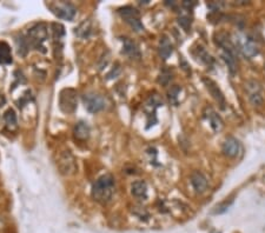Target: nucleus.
Instances as JSON below:
<instances>
[{
	"mask_svg": "<svg viewBox=\"0 0 265 233\" xmlns=\"http://www.w3.org/2000/svg\"><path fill=\"white\" fill-rule=\"evenodd\" d=\"M48 38V31L44 24H37L33 27H31L29 32L25 37H20V39L17 40L18 44V53L21 55L26 54L30 47H34L37 49L44 48L43 43ZM43 51V49H42Z\"/></svg>",
	"mask_w": 265,
	"mask_h": 233,
	"instance_id": "nucleus-1",
	"label": "nucleus"
},
{
	"mask_svg": "<svg viewBox=\"0 0 265 233\" xmlns=\"http://www.w3.org/2000/svg\"><path fill=\"white\" fill-rule=\"evenodd\" d=\"M114 179L111 175L102 176L96 180L92 186L93 199L101 204H106L112 199L114 194Z\"/></svg>",
	"mask_w": 265,
	"mask_h": 233,
	"instance_id": "nucleus-2",
	"label": "nucleus"
},
{
	"mask_svg": "<svg viewBox=\"0 0 265 233\" xmlns=\"http://www.w3.org/2000/svg\"><path fill=\"white\" fill-rule=\"evenodd\" d=\"M119 14L127 24L132 27L135 32H142L144 31V26H143L142 21H140V13L138 10L132 6H125V7L119 8Z\"/></svg>",
	"mask_w": 265,
	"mask_h": 233,
	"instance_id": "nucleus-3",
	"label": "nucleus"
},
{
	"mask_svg": "<svg viewBox=\"0 0 265 233\" xmlns=\"http://www.w3.org/2000/svg\"><path fill=\"white\" fill-rule=\"evenodd\" d=\"M50 10L52 11V13L58 17L59 19L64 20H72L76 15V7L70 2H51L49 4Z\"/></svg>",
	"mask_w": 265,
	"mask_h": 233,
	"instance_id": "nucleus-4",
	"label": "nucleus"
},
{
	"mask_svg": "<svg viewBox=\"0 0 265 233\" xmlns=\"http://www.w3.org/2000/svg\"><path fill=\"white\" fill-rule=\"evenodd\" d=\"M245 91L248 93L249 100L254 106H261L263 105V89L257 80H249L245 84Z\"/></svg>",
	"mask_w": 265,
	"mask_h": 233,
	"instance_id": "nucleus-5",
	"label": "nucleus"
},
{
	"mask_svg": "<svg viewBox=\"0 0 265 233\" xmlns=\"http://www.w3.org/2000/svg\"><path fill=\"white\" fill-rule=\"evenodd\" d=\"M59 105L65 113H73L77 108V93L72 89L63 90L59 97Z\"/></svg>",
	"mask_w": 265,
	"mask_h": 233,
	"instance_id": "nucleus-6",
	"label": "nucleus"
},
{
	"mask_svg": "<svg viewBox=\"0 0 265 233\" xmlns=\"http://www.w3.org/2000/svg\"><path fill=\"white\" fill-rule=\"evenodd\" d=\"M58 167L60 173H63L65 176H70L76 172L77 163L73 155L70 153V151H64L63 153L59 155Z\"/></svg>",
	"mask_w": 265,
	"mask_h": 233,
	"instance_id": "nucleus-7",
	"label": "nucleus"
},
{
	"mask_svg": "<svg viewBox=\"0 0 265 233\" xmlns=\"http://www.w3.org/2000/svg\"><path fill=\"white\" fill-rule=\"evenodd\" d=\"M83 101L85 104L86 110L91 113L102 111L105 107V99L96 93H87L83 97Z\"/></svg>",
	"mask_w": 265,
	"mask_h": 233,
	"instance_id": "nucleus-8",
	"label": "nucleus"
},
{
	"mask_svg": "<svg viewBox=\"0 0 265 233\" xmlns=\"http://www.w3.org/2000/svg\"><path fill=\"white\" fill-rule=\"evenodd\" d=\"M222 151L227 158H237L242 151L241 142L235 137H227L223 141Z\"/></svg>",
	"mask_w": 265,
	"mask_h": 233,
	"instance_id": "nucleus-9",
	"label": "nucleus"
},
{
	"mask_svg": "<svg viewBox=\"0 0 265 233\" xmlns=\"http://www.w3.org/2000/svg\"><path fill=\"white\" fill-rule=\"evenodd\" d=\"M239 49H241L242 53L249 59L254 58L255 55L260 53V47H258L257 42H255L250 37H246V38L239 42Z\"/></svg>",
	"mask_w": 265,
	"mask_h": 233,
	"instance_id": "nucleus-10",
	"label": "nucleus"
},
{
	"mask_svg": "<svg viewBox=\"0 0 265 233\" xmlns=\"http://www.w3.org/2000/svg\"><path fill=\"white\" fill-rule=\"evenodd\" d=\"M204 116L208 119V122L210 123V126L212 127L214 132L222 131L224 127V123L220 118L219 114H217V112L213 110L212 107H207L204 111Z\"/></svg>",
	"mask_w": 265,
	"mask_h": 233,
	"instance_id": "nucleus-11",
	"label": "nucleus"
},
{
	"mask_svg": "<svg viewBox=\"0 0 265 233\" xmlns=\"http://www.w3.org/2000/svg\"><path fill=\"white\" fill-rule=\"evenodd\" d=\"M203 82H204L205 86H207L208 91L210 92L212 97L214 98V100H216L218 104H219L220 106L224 108V106H225V98H224L223 92L220 91L219 88H218L217 84L214 82H212L211 79H208V78H204V79H203Z\"/></svg>",
	"mask_w": 265,
	"mask_h": 233,
	"instance_id": "nucleus-12",
	"label": "nucleus"
},
{
	"mask_svg": "<svg viewBox=\"0 0 265 233\" xmlns=\"http://www.w3.org/2000/svg\"><path fill=\"white\" fill-rule=\"evenodd\" d=\"M191 184L197 193H204L208 189L209 183L207 177L201 172H193L191 176Z\"/></svg>",
	"mask_w": 265,
	"mask_h": 233,
	"instance_id": "nucleus-13",
	"label": "nucleus"
},
{
	"mask_svg": "<svg viewBox=\"0 0 265 233\" xmlns=\"http://www.w3.org/2000/svg\"><path fill=\"white\" fill-rule=\"evenodd\" d=\"M124 46H123V53L126 54L127 57L131 59H139L140 58V51L138 45L136 44L133 40L130 38H124L123 39Z\"/></svg>",
	"mask_w": 265,
	"mask_h": 233,
	"instance_id": "nucleus-14",
	"label": "nucleus"
},
{
	"mask_svg": "<svg viewBox=\"0 0 265 233\" xmlns=\"http://www.w3.org/2000/svg\"><path fill=\"white\" fill-rule=\"evenodd\" d=\"M131 192H132V194L136 198L146 199L148 198V186H146V183L143 182V180H137L131 186Z\"/></svg>",
	"mask_w": 265,
	"mask_h": 233,
	"instance_id": "nucleus-15",
	"label": "nucleus"
},
{
	"mask_svg": "<svg viewBox=\"0 0 265 233\" xmlns=\"http://www.w3.org/2000/svg\"><path fill=\"white\" fill-rule=\"evenodd\" d=\"M222 58L227 65L230 73L235 74L237 72V58H236V52L231 51H223L222 52Z\"/></svg>",
	"mask_w": 265,
	"mask_h": 233,
	"instance_id": "nucleus-16",
	"label": "nucleus"
},
{
	"mask_svg": "<svg viewBox=\"0 0 265 233\" xmlns=\"http://www.w3.org/2000/svg\"><path fill=\"white\" fill-rule=\"evenodd\" d=\"M172 51L173 48L171 42L166 37H163V38L160 39V42H159V55H160V58L166 60V59L172 54Z\"/></svg>",
	"mask_w": 265,
	"mask_h": 233,
	"instance_id": "nucleus-17",
	"label": "nucleus"
},
{
	"mask_svg": "<svg viewBox=\"0 0 265 233\" xmlns=\"http://www.w3.org/2000/svg\"><path fill=\"white\" fill-rule=\"evenodd\" d=\"M90 136V126L86 123L79 122L74 127V137L79 140H85Z\"/></svg>",
	"mask_w": 265,
	"mask_h": 233,
	"instance_id": "nucleus-18",
	"label": "nucleus"
},
{
	"mask_svg": "<svg viewBox=\"0 0 265 233\" xmlns=\"http://www.w3.org/2000/svg\"><path fill=\"white\" fill-rule=\"evenodd\" d=\"M12 54L11 48L6 43L0 42V64H11Z\"/></svg>",
	"mask_w": 265,
	"mask_h": 233,
	"instance_id": "nucleus-19",
	"label": "nucleus"
},
{
	"mask_svg": "<svg viewBox=\"0 0 265 233\" xmlns=\"http://www.w3.org/2000/svg\"><path fill=\"white\" fill-rule=\"evenodd\" d=\"M4 120L6 123V126L8 127V130H14L15 127H17V116H15L14 111L12 110V108L5 112Z\"/></svg>",
	"mask_w": 265,
	"mask_h": 233,
	"instance_id": "nucleus-20",
	"label": "nucleus"
},
{
	"mask_svg": "<svg viewBox=\"0 0 265 233\" xmlns=\"http://www.w3.org/2000/svg\"><path fill=\"white\" fill-rule=\"evenodd\" d=\"M197 57L199 58V60L203 61L204 64H207L208 66H211V65L213 64V58H212L202 46H198L197 47Z\"/></svg>",
	"mask_w": 265,
	"mask_h": 233,
	"instance_id": "nucleus-21",
	"label": "nucleus"
},
{
	"mask_svg": "<svg viewBox=\"0 0 265 233\" xmlns=\"http://www.w3.org/2000/svg\"><path fill=\"white\" fill-rule=\"evenodd\" d=\"M178 93H179V88H177V86H176V88L171 89V91L169 92L170 100L172 101V102H176L177 101L176 99H177V97H178V95H177V94H178Z\"/></svg>",
	"mask_w": 265,
	"mask_h": 233,
	"instance_id": "nucleus-22",
	"label": "nucleus"
},
{
	"mask_svg": "<svg viewBox=\"0 0 265 233\" xmlns=\"http://www.w3.org/2000/svg\"><path fill=\"white\" fill-rule=\"evenodd\" d=\"M178 21H179V24L182 25V26L184 27V29H185L186 31H188V29H189V25H190V23H191V21L189 20V18H188V17H180Z\"/></svg>",
	"mask_w": 265,
	"mask_h": 233,
	"instance_id": "nucleus-23",
	"label": "nucleus"
},
{
	"mask_svg": "<svg viewBox=\"0 0 265 233\" xmlns=\"http://www.w3.org/2000/svg\"><path fill=\"white\" fill-rule=\"evenodd\" d=\"M231 203H232V200H231V201H230V203H227V201H225V203L220 204V205H219V206H218V207H217V209H218V211H217V213H222V212H224V211H226V210H227V207H229V206H230V205H231Z\"/></svg>",
	"mask_w": 265,
	"mask_h": 233,
	"instance_id": "nucleus-24",
	"label": "nucleus"
}]
</instances>
